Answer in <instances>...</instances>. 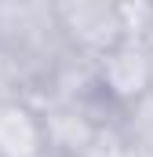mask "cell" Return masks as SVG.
<instances>
[{"label": "cell", "mask_w": 153, "mask_h": 157, "mask_svg": "<svg viewBox=\"0 0 153 157\" xmlns=\"http://www.w3.org/2000/svg\"><path fill=\"white\" fill-rule=\"evenodd\" d=\"M44 157H66V154H51V150H47V154H44Z\"/></svg>", "instance_id": "9c48e42d"}, {"label": "cell", "mask_w": 153, "mask_h": 157, "mask_svg": "<svg viewBox=\"0 0 153 157\" xmlns=\"http://www.w3.org/2000/svg\"><path fill=\"white\" fill-rule=\"evenodd\" d=\"M55 18H58V29L69 51L91 62L128 37L120 4H106V0H55Z\"/></svg>", "instance_id": "3957f363"}, {"label": "cell", "mask_w": 153, "mask_h": 157, "mask_svg": "<svg viewBox=\"0 0 153 157\" xmlns=\"http://www.w3.org/2000/svg\"><path fill=\"white\" fill-rule=\"evenodd\" d=\"M117 128L128 139V146L135 150V157H153V95L135 102L131 110H124L117 117Z\"/></svg>", "instance_id": "8992f818"}, {"label": "cell", "mask_w": 153, "mask_h": 157, "mask_svg": "<svg viewBox=\"0 0 153 157\" xmlns=\"http://www.w3.org/2000/svg\"><path fill=\"white\" fill-rule=\"evenodd\" d=\"M95 80H99V95L117 113L131 110L135 102L153 95V51H150V44L139 37H124L102 59H95Z\"/></svg>", "instance_id": "7a4b0ae2"}, {"label": "cell", "mask_w": 153, "mask_h": 157, "mask_svg": "<svg viewBox=\"0 0 153 157\" xmlns=\"http://www.w3.org/2000/svg\"><path fill=\"white\" fill-rule=\"evenodd\" d=\"M0 51H7L22 73L26 91L47 80V73L69 55L58 29L55 4L47 0H0Z\"/></svg>", "instance_id": "6da1fadb"}, {"label": "cell", "mask_w": 153, "mask_h": 157, "mask_svg": "<svg viewBox=\"0 0 153 157\" xmlns=\"http://www.w3.org/2000/svg\"><path fill=\"white\" fill-rule=\"evenodd\" d=\"M47 135L40 110L22 95L11 102H0V157H44Z\"/></svg>", "instance_id": "5b68a950"}, {"label": "cell", "mask_w": 153, "mask_h": 157, "mask_svg": "<svg viewBox=\"0 0 153 157\" xmlns=\"http://www.w3.org/2000/svg\"><path fill=\"white\" fill-rule=\"evenodd\" d=\"M84 157H135V150L128 146V139L120 135V128H117V121H113V124H106L99 132V139L88 146Z\"/></svg>", "instance_id": "52a82bcc"}, {"label": "cell", "mask_w": 153, "mask_h": 157, "mask_svg": "<svg viewBox=\"0 0 153 157\" xmlns=\"http://www.w3.org/2000/svg\"><path fill=\"white\" fill-rule=\"evenodd\" d=\"M146 44H150V51H153V26H150V33H146Z\"/></svg>", "instance_id": "ba28073f"}, {"label": "cell", "mask_w": 153, "mask_h": 157, "mask_svg": "<svg viewBox=\"0 0 153 157\" xmlns=\"http://www.w3.org/2000/svg\"><path fill=\"white\" fill-rule=\"evenodd\" d=\"M33 106L44 121L47 150L66 157H84L88 146L99 139V132L120 117L102 95L91 102H33Z\"/></svg>", "instance_id": "277c9868"}]
</instances>
